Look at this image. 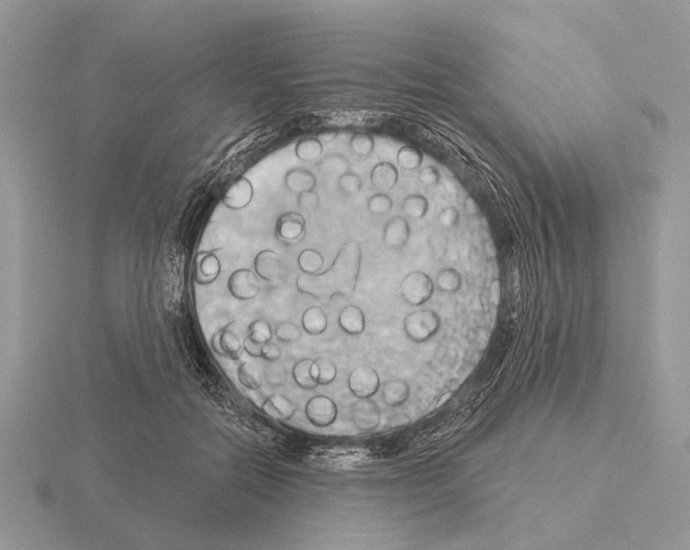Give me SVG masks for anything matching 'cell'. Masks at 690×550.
Instances as JSON below:
<instances>
[{
  "label": "cell",
  "mask_w": 690,
  "mask_h": 550,
  "mask_svg": "<svg viewBox=\"0 0 690 550\" xmlns=\"http://www.w3.org/2000/svg\"><path fill=\"white\" fill-rule=\"evenodd\" d=\"M361 264L360 243L347 241L339 249L328 269L316 274H300L296 279V287L302 294L323 304H328L336 297H351L356 291Z\"/></svg>",
  "instance_id": "6da1fadb"
},
{
  "label": "cell",
  "mask_w": 690,
  "mask_h": 550,
  "mask_svg": "<svg viewBox=\"0 0 690 550\" xmlns=\"http://www.w3.org/2000/svg\"><path fill=\"white\" fill-rule=\"evenodd\" d=\"M442 319L432 309L415 310L406 315L403 330L406 338L413 343H424L438 333Z\"/></svg>",
  "instance_id": "7a4b0ae2"
},
{
  "label": "cell",
  "mask_w": 690,
  "mask_h": 550,
  "mask_svg": "<svg viewBox=\"0 0 690 550\" xmlns=\"http://www.w3.org/2000/svg\"><path fill=\"white\" fill-rule=\"evenodd\" d=\"M434 292V279L423 271L411 272L401 282V296L406 304L414 307L426 304Z\"/></svg>",
  "instance_id": "3957f363"
},
{
  "label": "cell",
  "mask_w": 690,
  "mask_h": 550,
  "mask_svg": "<svg viewBox=\"0 0 690 550\" xmlns=\"http://www.w3.org/2000/svg\"><path fill=\"white\" fill-rule=\"evenodd\" d=\"M347 385L357 398H370L379 390V375L372 367H357L349 374Z\"/></svg>",
  "instance_id": "277c9868"
},
{
  "label": "cell",
  "mask_w": 690,
  "mask_h": 550,
  "mask_svg": "<svg viewBox=\"0 0 690 550\" xmlns=\"http://www.w3.org/2000/svg\"><path fill=\"white\" fill-rule=\"evenodd\" d=\"M306 417L316 427L331 426L338 416V407L334 400L326 396H317L308 401L305 407Z\"/></svg>",
  "instance_id": "5b68a950"
},
{
  "label": "cell",
  "mask_w": 690,
  "mask_h": 550,
  "mask_svg": "<svg viewBox=\"0 0 690 550\" xmlns=\"http://www.w3.org/2000/svg\"><path fill=\"white\" fill-rule=\"evenodd\" d=\"M351 419L357 429L367 432L379 426L381 415L376 402L370 398H358L352 405Z\"/></svg>",
  "instance_id": "8992f818"
},
{
  "label": "cell",
  "mask_w": 690,
  "mask_h": 550,
  "mask_svg": "<svg viewBox=\"0 0 690 550\" xmlns=\"http://www.w3.org/2000/svg\"><path fill=\"white\" fill-rule=\"evenodd\" d=\"M255 271L259 277L270 283L283 281L287 275V268L277 253L273 250H262L257 255L255 261Z\"/></svg>",
  "instance_id": "52a82bcc"
},
{
  "label": "cell",
  "mask_w": 690,
  "mask_h": 550,
  "mask_svg": "<svg viewBox=\"0 0 690 550\" xmlns=\"http://www.w3.org/2000/svg\"><path fill=\"white\" fill-rule=\"evenodd\" d=\"M228 286L230 294L236 300H253L259 293L257 274L248 269H239L233 272L228 279Z\"/></svg>",
  "instance_id": "ba28073f"
},
{
  "label": "cell",
  "mask_w": 690,
  "mask_h": 550,
  "mask_svg": "<svg viewBox=\"0 0 690 550\" xmlns=\"http://www.w3.org/2000/svg\"><path fill=\"white\" fill-rule=\"evenodd\" d=\"M411 236V226L403 217H392L383 228V239L385 245L393 250H401L406 247Z\"/></svg>",
  "instance_id": "9c48e42d"
},
{
  "label": "cell",
  "mask_w": 690,
  "mask_h": 550,
  "mask_svg": "<svg viewBox=\"0 0 690 550\" xmlns=\"http://www.w3.org/2000/svg\"><path fill=\"white\" fill-rule=\"evenodd\" d=\"M306 221L300 213L287 212L279 217L277 222V236L285 243L300 241L305 234Z\"/></svg>",
  "instance_id": "30bf717a"
},
{
  "label": "cell",
  "mask_w": 690,
  "mask_h": 550,
  "mask_svg": "<svg viewBox=\"0 0 690 550\" xmlns=\"http://www.w3.org/2000/svg\"><path fill=\"white\" fill-rule=\"evenodd\" d=\"M253 187L249 179H237L230 185L223 194L222 202L225 207L232 210H241L247 207L253 200Z\"/></svg>",
  "instance_id": "8fae6325"
},
{
  "label": "cell",
  "mask_w": 690,
  "mask_h": 550,
  "mask_svg": "<svg viewBox=\"0 0 690 550\" xmlns=\"http://www.w3.org/2000/svg\"><path fill=\"white\" fill-rule=\"evenodd\" d=\"M221 262L215 255L202 253L197 257L196 282L200 285H209L220 275Z\"/></svg>",
  "instance_id": "7c38bea8"
},
{
  "label": "cell",
  "mask_w": 690,
  "mask_h": 550,
  "mask_svg": "<svg viewBox=\"0 0 690 550\" xmlns=\"http://www.w3.org/2000/svg\"><path fill=\"white\" fill-rule=\"evenodd\" d=\"M262 410L271 419L280 421H290L296 412V405L282 394H272L266 398Z\"/></svg>",
  "instance_id": "4fadbf2b"
},
{
  "label": "cell",
  "mask_w": 690,
  "mask_h": 550,
  "mask_svg": "<svg viewBox=\"0 0 690 550\" xmlns=\"http://www.w3.org/2000/svg\"><path fill=\"white\" fill-rule=\"evenodd\" d=\"M340 328L349 336H360L366 327L364 313L358 306L349 305L341 310L339 315Z\"/></svg>",
  "instance_id": "5bb4252c"
},
{
  "label": "cell",
  "mask_w": 690,
  "mask_h": 550,
  "mask_svg": "<svg viewBox=\"0 0 690 550\" xmlns=\"http://www.w3.org/2000/svg\"><path fill=\"white\" fill-rule=\"evenodd\" d=\"M243 345L239 338L228 328H224L220 332H217L212 338V347L217 354L224 355L230 358L239 357Z\"/></svg>",
  "instance_id": "9a60e30c"
},
{
  "label": "cell",
  "mask_w": 690,
  "mask_h": 550,
  "mask_svg": "<svg viewBox=\"0 0 690 550\" xmlns=\"http://www.w3.org/2000/svg\"><path fill=\"white\" fill-rule=\"evenodd\" d=\"M411 394L410 385L403 379L389 380L383 385V402L390 407H399L403 405Z\"/></svg>",
  "instance_id": "2e32d148"
},
{
  "label": "cell",
  "mask_w": 690,
  "mask_h": 550,
  "mask_svg": "<svg viewBox=\"0 0 690 550\" xmlns=\"http://www.w3.org/2000/svg\"><path fill=\"white\" fill-rule=\"evenodd\" d=\"M399 179V172L396 166L389 162H380L376 164L370 173L372 186L380 192H385L396 187Z\"/></svg>",
  "instance_id": "e0dca14e"
},
{
  "label": "cell",
  "mask_w": 690,
  "mask_h": 550,
  "mask_svg": "<svg viewBox=\"0 0 690 550\" xmlns=\"http://www.w3.org/2000/svg\"><path fill=\"white\" fill-rule=\"evenodd\" d=\"M285 186L293 194H300L302 192L314 190L317 185L315 175L305 168H294L287 172L284 178Z\"/></svg>",
  "instance_id": "ac0fdd59"
},
{
  "label": "cell",
  "mask_w": 690,
  "mask_h": 550,
  "mask_svg": "<svg viewBox=\"0 0 690 550\" xmlns=\"http://www.w3.org/2000/svg\"><path fill=\"white\" fill-rule=\"evenodd\" d=\"M302 326L311 336H320L328 328V317L319 306H311L302 313Z\"/></svg>",
  "instance_id": "d6986e66"
},
{
  "label": "cell",
  "mask_w": 690,
  "mask_h": 550,
  "mask_svg": "<svg viewBox=\"0 0 690 550\" xmlns=\"http://www.w3.org/2000/svg\"><path fill=\"white\" fill-rule=\"evenodd\" d=\"M435 285L442 293L457 294L462 288V274L453 266H445L436 274Z\"/></svg>",
  "instance_id": "ffe728a7"
},
{
  "label": "cell",
  "mask_w": 690,
  "mask_h": 550,
  "mask_svg": "<svg viewBox=\"0 0 690 550\" xmlns=\"http://www.w3.org/2000/svg\"><path fill=\"white\" fill-rule=\"evenodd\" d=\"M239 383L249 390H258L264 383V368L255 363L246 362L238 368Z\"/></svg>",
  "instance_id": "44dd1931"
},
{
  "label": "cell",
  "mask_w": 690,
  "mask_h": 550,
  "mask_svg": "<svg viewBox=\"0 0 690 550\" xmlns=\"http://www.w3.org/2000/svg\"><path fill=\"white\" fill-rule=\"evenodd\" d=\"M317 167L323 175L336 176L338 178L349 172V161L344 155L339 154V153H331V154L323 156L319 160Z\"/></svg>",
  "instance_id": "7402d4cb"
},
{
  "label": "cell",
  "mask_w": 690,
  "mask_h": 550,
  "mask_svg": "<svg viewBox=\"0 0 690 550\" xmlns=\"http://www.w3.org/2000/svg\"><path fill=\"white\" fill-rule=\"evenodd\" d=\"M313 363L314 359H300L293 367V378L295 383L304 390H315L319 385L311 372Z\"/></svg>",
  "instance_id": "603a6c76"
},
{
  "label": "cell",
  "mask_w": 690,
  "mask_h": 550,
  "mask_svg": "<svg viewBox=\"0 0 690 550\" xmlns=\"http://www.w3.org/2000/svg\"><path fill=\"white\" fill-rule=\"evenodd\" d=\"M314 377L319 385H328L334 383L338 375L336 365L327 357H318L314 359L311 367Z\"/></svg>",
  "instance_id": "cb8c5ba5"
},
{
  "label": "cell",
  "mask_w": 690,
  "mask_h": 550,
  "mask_svg": "<svg viewBox=\"0 0 690 550\" xmlns=\"http://www.w3.org/2000/svg\"><path fill=\"white\" fill-rule=\"evenodd\" d=\"M323 143L317 138H306L300 140L295 147V154L304 162H316L323 155Z\"/></svg>",
  "instance_id": "d4e9b609"
},
{
  "label": "cell",
  "mask_w": 690,
  "mask_h": 550,
  "mask_svg": "<svg viewBox=\"0 0 690 550\" xmlns=\"http://www.w3.org/2000/svg\"><path fill=\"white\" fill-rule=\"evenodd\" d=\"M298 264L304 274L319 273L325 264V259L318 250L308 248L298 255Z\"/></svg>",
  "instance_id": "484cf974"
},
{
  "label": "cell",
  "mask_w": 690,
  "mask_h": 550,
  "mask_svg": "<svg viewBox=\"0 0 690 550\" xmlns=\"http://www.w3.org/2000/svg\"><path fill=\"white\" fill-rule=\"evenodd\" d=\"M429 202L426 196L421 194H410L402 202V210L408 217L414 220H421L428 212Z\"/></svg>",
  "instance_id": "4316f807"
},
{
  "label": "cell",
  "mask_w": 690,
  "mask_h": 550,
  "mask_svg": "<svg viewBox=\"0 0 690 550\" xmlns=\"http://www.w3.org/2000/svg\"><path fill=\"white\" fill-rule=\"evenodd\" d=\"M423 158L424 156L421 151L413 145H404L401 147L397 155V161L400 167L408 172L419 169L423 163Z\"/></svg>",
  "instance_id": "83f0119b"
},
{
  "label": "cell",
  "mask_w": 690,
  "mask_h": 550,
  "mask_svg": "<svg viewBox=\"0 0 690 550\" xmlns=\"http://www.w3.org/2000/svg\"><path fill=\"white\" fill-rule=\"evenodd\" d=\"M264 380L272 387H282L287 383V370L278 360L268 363L264 368Z\"/></svg>",
  "instance_id": "f1b7e54d"
},
{
  "label": "cell",
  "mask_w": 690,
  "mask_h": 550,
  "mask_svg": "<svg viewBox=\"0 0 690 550\" xmlns=\"http://www.w3.org/2000/svg\"><path fill=\"white\" fill-rule=\"evenodd\" d=\"M349 147H351V150L355 154L360 155V156H367L374 150L375 141L372 139V136L368 135V134L360 132V134H355L351 138V140H349Z\"/></svg>",
  "instance_id": "f546056e"
},
{
  "label": "cell",
  "mask_w": 690,
  "mask_h": 550,
  "mask_svg": "<svg viewBox=\"0 0 690 550\" xmlns=\"http://www.w3.org/2000/svg\"><path fill=\"white\" fill-rule=\"evenodd\" d=\"M274 333H275L278 340L285 342V343L298 342L302 338V330H300V327L291 321H283V322L279 323Z\"/></svg>",
  "instance_id": "4dcf8cb0"
},
{
  "label": "cell",
  "mask_w": 690,
  "mask_h": 550,
  "mask_svg": "<svg viewBox=\"0 0 690 550\" xmlns=\"http://www.w3.org/2000/svg\"><path fill=\"white\" fill-rule=\"evenodd\" d=\"M393 201L390 196L383 192L374 194L367 201V209L375 215L388 214L392 210Z\"/></svg>",
  "instance_id": "1f68e13d"
},
{
  "label": "cell",
  "mask_w": 690,
  "mask_h": 550,
  "mask_svg": "<svg viewBox=\"0 0 690 550\" xmlns=\"http://www.w3.org/2000/svg\"><path fill=\"white\" fill-rule=\"evenodd\" d=\"M247 336H251L255 341L266 344L271 342L273 332H272L271 327L268 321L264 320V319H258V320L253 321L249 326Z\"/></svg>",
  "instance_id": "d6a6232c"
},
{
  "label": "cell",
  "mask_w": 690,
  "mask_h": 550,
  "mask_svg": "<svg viewBox=\"0 0 690 550\" xmlns=\"http://www.w3.org/2000/svg\"><path fill=\"white\" fill-rule=\"evenodd\" d=\"M338 183H339L340 189L347 196L358 194L362 189V179H361L360 176L351 171L339 177Z\"/></svg>",
  "instance_id": "836d02e7"
},
{
  "label": "cell",
  "mask_w": 690,
  "mask_h": 550,
  "mask_svg": "<svg viewBox=\"0 0 690 550\" xmlns=\"http://www.w3.org/2000/svg\"><path fill=\"white\" fill-rule=\"evenodd\" d=\"M459 221H460V212L457 208L453 207V205L442 209L438 215V223L445 230L455 228Z\"/></svg>",
  "instance_id": "e575fe53"
},
{
  "label": "cell",
  "mask_w": 690,
  "mask_h": 550,
  "mask_svg": "<svg viewBox=\"0 0 690 550\" xmlns=\"http://www.w3.org/2000/svg\"><path fill=\"white\" fill-rule=\"evenodd\" d=\"M417 179L425 187L437 186L440 181V174L434 166H426L419 171Z\"/></svg>",
  "instance_id": "d590c367"
},
{
  "label": "cell",
  "mask_w": 690,
  "mask_h": 550,
  "mask_svg": "<svg viewBox=\"0 0 690 550\" xmlns=\"http://www.w3.org/2000/svg\"><path fill=\"white\" fill-rule=\"evenodd\" d=\"M298 202L300 209L304 210V211H315L319 207L320 199H319V194L315 190H311V192L298 194Z\"/></svg>",
  "instance_id": "8d00e7d4"
},
{
  "label": "cell",
  "mask_w": 690,
  "mask_h": 550,
  "mask_svg": "<svg viewBox=\"0 0 690 550\" xmlns=\"http://www.w3.org/2000/svg\"><path fill=\"white\" fill-rule=\"evenodd\" d=\"M264 345L266 344L255 341L249 336H246L245 340H244V349L247 351V354L253 357H256V358L262 357V349H264Z\"/></svg>",
  "instance_id": "74e56055"
},
{
  "label": "cell",
  "mask_w": 690,
  "mask_h": 550,
  "mask_svg": "<svg viewBox=\"0 0 690 550\" xmlns=\"http://www.w3.org/2000/svg\"><path fill=\"white\" fill-rule=\"evenodd\" d=\"M282 351L281 349L278 347L277 344L266 343L264 345V349H262V357L266 359V362H275V360H279L280 357H281Z\"/></svg>",
  "instance_id": "f35d334b"
},
{
  "label": "cell",
  "mask_w": 690,
  "mask_h": 550,
  "mask_svg": "<svg viewBox=\"0 0 690 550\" xmlns=\"http://www.w3.org/2000/svg\"><path fill=\"white\" fill-rule=\"evenodd\" d=\"M410 424H411V419L406 414L403 413L391 416L388 421V426L390 428H399V427H404Z\"/></svg>",
  "instance_id": "ab89813d"
},
{
  "label": "cell",
  "mask_w": 690,
  "mask_h": 550,
  "mask_svg": "<svg viewBox=\"0 0 690 550\" xmlns=\"http://www.w3.org/2000/svg\"><path fill=\"white\" fill-rule=\"evenodd\" d=\"M453 396V393L450 392V391H448V392H445L444 393V394H442V396H439V398H438L437 404H436V407H440V406L444 405V404H445L446 402H447V401L449 400L450 396Z\"/></svg>",
  "instance_id": "60d3db41"
}]
</instances>
